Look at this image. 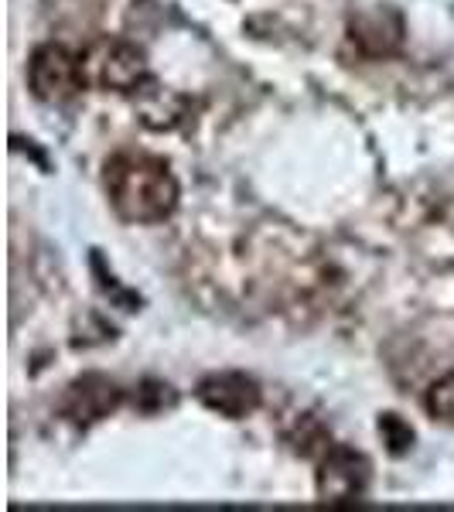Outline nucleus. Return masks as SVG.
<instances>
[{
	"mask_svg": "<svg viewBox=\"0 0 454 512\" xmlns=\"http://www.w3.org/2000/svg\"><path fill=\"white\" fill-rule=\"evenodd\" d=\"M424 410L437 420V424L454 427V373L431 383V390L424 396Z\"/></svg>",
	"mask_w": 454,
	"mask_h": 512,
	"instance_id": "9",
	"label": "nucleus"
},
{
	"mask_svg": "<svg viewBox=\"0 0 454 512\" xmlns=\"http://www.w3.org/2000/svg\"><path fill=\"white\" fill-rule=\"evenodd\" d=\"M134 99H137L140 120L154 130H171L185 120V99H181L178 93H171V89H161L154 79L147 82Z\"/></svg>",
	"mask_w": 454,
	"mask_h": 512,
	"instance_id": "8",
	"label": "nucleus"
},
{
	"mask_svg": "<svg viewBox=\"0 0 454 512\" xmlns=\"http://www.w3.org/2000/svg\"><path fill=\"white\" fill-rule=\"evenodd\" d=\"M89 86L82 55L65 45H41L28 62V89L41 103H69Z\"/></svg>",
	"mask_w": 454,
	"mask_h": 512,
	"instance_id": "4",
	"label": "nucleus"
},
{
	"mask_svg": "<svg viewBox=\"0 0 454 512\" xmlns=\"http://www.w3.org/2000/svg\"><path fill=\"white\" fill-rule=\"evenodd\" d=\"M103 188L110 209L130 226H158L178 209V178L164 158L144 151H120L103 164Z\"/></svg>",
	"mask_w": 454,
	"mask_h": 512,
	"instance_id": "1",
	"label": "nucleus"
},
{
	"mask_svg": "<svg viewBox=\"0 0 454 512\" xmlns=\"http://www.w3.org/2000/svg\"><path fill=\"white\" fill-rule=\"evenodd\" d=\"M86 65L89 86L106 89V93L137 96L140 89L151 82V69H147V55L137 45L120 38H103L82 55Z\"/></svg>",
	"mask_w": 454,
	"mask_h": 512,
	"instance_id": "2",
	"label": "nucleus"
},
{
	"mask_svg": "<svg viewBox=\"0 0 454 512\" xmlns=\"http://www.w3.org/2000/svg\"><path fill=\"white\" fill-rule=\"evenodd\" d=\"M403 38H407V28L393 7H373L349 21V41L366 59H393L400 55Z\"/></svg>",
	"mask_w": 454,
	"mask_h": 512,
	"instance_id": "6",
	"label": "nucleus"
},
{
	"mask_svg": "<svg viewBox=\"0 0 454 512\" xmlns=\"http://www.w3.org/2000/svg\"><path fill=\"white\" fill-rule=\"evenodd\" d=\"M198 403L212 414L226 417V420H243L250 414H257L263 403V390L253 376L246 373H212L198 383Z\"/></svg>",
	"mask_w": 454,
	"mask_h": 512,
	"instance_id": "5",
	"label": "nucleus"
},
{
	"mask_svg": "<svg viewBox=\"0 0 454 512\" xmlns=\"http://www.w3.org/2000/svg\"><path fill=\"white\" fill-rule=\"evenodd\" d=\"M379 434H383L386 448H390V454H396V458L414 448V431H410L407 420L396 417V414H383V417H379Z\"/></svg>",
	"mask_w": 454,
	"mask_h": 512,
	"instance_id": "10",
	"label": "nucleus"
},
{
	"mask_svg": "<svg viewBox=\"0 0 454 512\" xmlns=\"http://www.w3.org/2000/svg\"><path fill=\"white\" fill-rule=\"evenodd\" d=\"M120 403H123V390L113 379H106L99 373H86V376H79L76 383H69V390H65L62 417L86 427V424H96V420L110 417L113 410H120Z\"/></svg>",
	"mask_w": 454,
	"mask_h": 512,
	"instance_id": "7",
	"label": "nucleus"
},
{
	"mask_svg": "<svg viewBox=\"0 0 454 512\" xmlns=\"http://www.w3.org/2000/svg\"><path fill=\"white\" fill-rule=\"evenodd\" d=\"M373 482V465L366 454L345 444H328L318 454V472H315V492L318 502L325 506H349V502H362Z\"/></svg>",
	"mask_w": 454,
	"mask_h": 512,
	"instance_id": "3",
	"label": "nucleus"
}]
</instances>
